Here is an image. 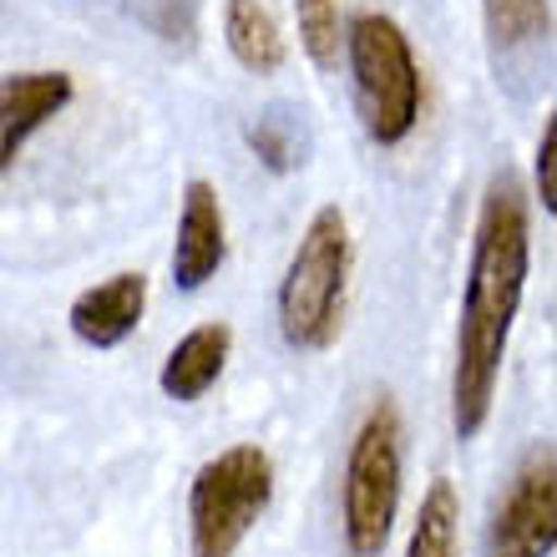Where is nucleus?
Segmentation results:
<instances>
[{"label":"nucleus","mask_w":557,"mask_h":557,"mask_svg":"<svg viewBox=\"0 0 557 557\" xmlns=\"http://www.w3.org/2000/svg\"><path fill=\"white\" fill-rule=\"evenodd\" d=\"M76 97L66 72H15L0 76V173H11L21 147L41 133L46 122L66 112Z\"/></svg>","instance_id":"nucleus-8"},{"label":"nucleus","mask_w":557,"mask_h":557,"mask_svg":"<svg viewBox=\"0 0 557 557\" xmlns=\"http://www.w3.org/2000/svg\"><path fill=\"white\" fill-rule=\"evenodd\" d=\"M228 350H234V330L228 324H198L173 345V355L162 360V396L168 400H203L213 385H219L223 366H228Z\"/></svg>","instance_id":"nucleus-10"},{"label":"nucleus","mask_w":557,"mask_h":557,"mask_svg":"<svg viewBox=\"0 0 557 557\" xmlns=\"http://www.w3.org/2000/svg\"><path fill=\"white\" fill-rule=\"evenodd\" d=\"M557 543V461L553 446L528 456L486 528V557H553Z\"/></svg>","instance_id":"nucleus-6"},{"label":"nucleus","mask_w":557,"mask_h":557,"mask_svg":"<svg viewBox=\"0 0 557 557\" xmlns=\"http://www.w3.org/2000/svg\"><path fill=\"white\" fill-rule=\"evenodd\" d=\"M345 57H350L355 112L366 137L381 147H400L421 122V66L406 30L391 15H355L345 26Z\"/></svg>","instance_id":"nucleus-3"},{"label":"nucleus","mask_w":557,"mask_h":557,"mask_svg":"<svg viewBox=\"0 0 557 557\" xmlns=\"http://www.w3.org/2000/svg\"><path fill=\"white\" fill-rule=\"evenodd\" d=\"M400 507V411L375 400L350 441L345 461V547L355 557H381Z\"/></svg>","instance_id":"nucleus-5"},{"label":"nucleus","mask_w":557,"mask_h":557,"mask_svg":"<svg viewBox=\"0 0 557 557\" xmlns=\"http://www.w3.org/2000/svg\"><path fill=\"white\" fill-rule=\"evenodd\" d=\"M228 234H223V203L208 177H193L183 188V213H177V244H173V284L177 289H203L219 274Z\"/></svg>","instance_id":"nucleus-7"},{"label":"nucleus","mask_w":557,"mask_h":557,"mask_svg":"<svg viewBox=\"0 0 557 557\" xmlns=\"http://www.w3.org/2000/svg\"><path fill=\"white\" fill-rule=\"evenodd\" d=\"M223 41L234 51V61L244 72H278L284 66V36H278V21L259 5V0H228L223 5Z\"/></svg>","instance_id":"nucleus-11"},{"label":"nucleus","mask_w":557,"mask_h":557,"mask_svg":"<svg viewBox=\"0 0 557 557\" xmlns=\"http://www.w3.org/2000/svg\"><path fill=\"white\" fill-rule=\"evenodd\" d=\"M294 15H299V46L309 51L314 66H335L339 46H345V26H339V5L335 0H294Z\"/></svg>","instance_id":"nucleus-16"},{"label":"nucleus","mask_w":557,"mask_h":557,"mask_svg":"<svg viewBox=\"0 0 557 557\" xmlns=\"http://www.w3.org/2000/svg\"><path fill=\"white\" fill-rule=\"evenodd\" d=\"M249 147L253 158L264 162L269 173H294L309 152V137H305V117L294 107H264L259 117L249 122Z\"/></svg>","instance_id":"nucleus-13"},{"label":"nucleus","mask_w":557,"mask_h":557,"mask_svg":"<svg viewBox=\"0 0 557 557\" xmlns=\"http://www.w3.org/2000/svg\"><path fill=\"white\" fill-rule=\"evenodd\" d=\"M350 289V223L335 203L314 208L289 269L278 278V330L294 350H330L345 324Z\"/></svg>","instance_id":"nucleus-2"},{"label":"nucleus","mask_w":557,"mask_h":557,"mask_svg":"<svg viewBox=\"0 0 557 557\" xmlns=\"http://www.w3.org/2000/svg\"><path fill=\"white\" fill-rule=\"evenodd\" d=\"M528 193L517 177H492L476 213V238H471L467 294H461V324H456V370H451V431L461 441L482 436L492 400H497V375L507 335L522 309L528 289Z\"/></svg>","instance_id":"nucleus-1"},{"label":"nucleus","mask_w":557,"mask_h":557,"mask_svg":"<svg viewBox=\"0 0 557 557\" xmlns=\"http://www.w3.org/2000/svg\"><path fill=\"white\" fill-rule=\"evenodd\" d=\"M137 26H147L162 46L193 51L198 46V0H127Z\"/></svg>","instance_id":"nucleus-15"},{"label":"nucleus","mask_w":557,"mask_h":557,"mask_svg":"<svg viewBox=\"0 0 557 557\" xmlns=\"http://www.w3.org/2000/svg\"><path fill=\"white\" fill-rule=\"evenodd\" d=\"M143 309H147V274L127 269V274H112L107 284L97 289H82L72 299V335L91 350H117L122 339L133 335L137 324H143Z\"/></svg>","instance_id":"nucleus-9"},{"label":"nucleus","mask_w":557,"mask_h":557,"mask_svg":"<svg viewBox=\"0 0 557 557\" xmlns=\"http://www.w3.org/2000/svg\"><path fill=\"white\" fill-rule=\"evenodd\" d=\"M482 15L497 57L547 46V36H553V5L547 0H482Z\"/></svg>","instance_id":"nucleus-12"},{"label":"nucleus","mask_w":557,"mask_h":557,"mask_svg":"<svg viewBox=\"0 0 557 557\" xmlns=\"http://www.w3.org/2000/svg\"><path fill=\"white\" fill-rule=\"evenodd\" d=\"M553 162H557V117L543 122V143H537V198H543L547 213H557V177H553Z\"/></svg>","instance_id":"nucleus-17"},{"label":"nucleus","mask_w":557,"mask_h":557,"mask_svg":"<svg viewBox=\"0 0 557 557\" xmlns=\"http://www.w3.org/2000/svg\"><path fill=\"white\" fill-rule=\"evenodd\" d=\"M274 502V461L264 446H228L198 467L188 486L193 557H234Z\"/></svg>","instance_id":"nucleus-4"},{"label":"nucleus","mask_w":557,"mask_h":557,"mask_svg":"<svg viewBox=\"0 0 557 557\" xmlns=\"http://www.w3.org/2000/svg\"><path fill=\"white\" fill-rule=\"evenodd\" d=\"M456 528H461V502H456V486L441 476L431 482L421 512H416L406 557H456Z\"/></svg>","instance_id":"nucleus-14"}]
</instances>
